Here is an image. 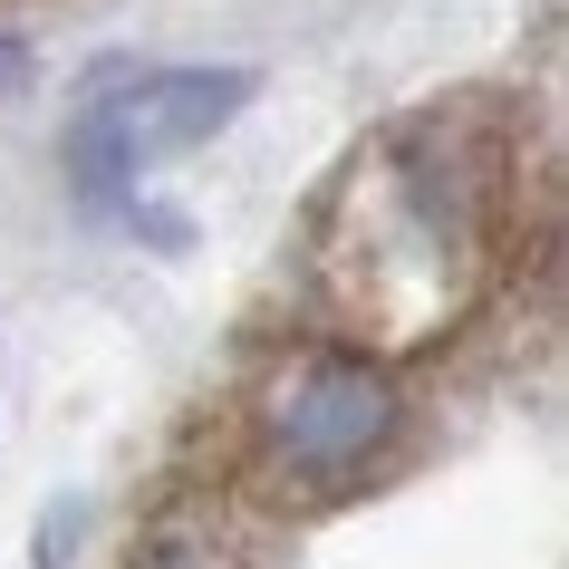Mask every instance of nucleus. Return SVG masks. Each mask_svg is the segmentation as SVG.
I'll list each match as a JSON object with an SVG mask.
<instances>
[{
	"label": "nucleus",
	"mask_w": 569,
	"mask_h": 569,
	"mask_svg": "<svg viewBox=\"0 0 569 569\" xmlns=\"http://www.w3.org/2000/svg\"><path fill=\"white\" fill-rule=\"evenodd\" d=\"M367 212L338 241H358V270L338 280L358 319L396 329V309H416L406 329H435L473 300L482 241H492V164L463 126H416L358 174Z\"/></svg>",
	"instance_id": "obj_1"
},
{
	"label": "nucleus",
	"mask_w": 569,
	"mask_h": 569,
	"mask_svg": "<svg viewBox=\"0 0 569 569\" xmlns=\"http://www.w3.org/2000/svg\"><path fill=\"white\" fill-rule=\"evenodd\" d=\"M406 435V396L367 348H309V358L270 367L261 406H251V453L280 492L329 502L348 482H367Z\"/></svg>",
	"instance_id": "obj_2"
},
{
	"label": "nucleus",
	"mask_w": 569,
	"mask_h": 569,
	"mask_svg": "<svg viewBox=\"0 0 569 569\" xmlns=\"http://www.w3.org/2000/svg\"><path fill=\"white\" fill-rule=\"evenodd\" d=\"M251 107V68H126V78H97L68 117V164L88 193H126L146 183L154 164L212 146L222 126Z\"/></svg>",
	"instance_id": "obj_3"
},
{
	"label": "nucleus",
	"mask_w": 569,
	"mask_h": 569,
	"mask_svg": "<svg viewBox=\"0 0 569 569\" xmlns=\"http://www.w3.org/2000/svg\"><path fill=\"white\" fill-rule=\"evenodd\" d=\"M126 569H261V550H251V531H241L232 511L164 502L146 521V540H136V560H126Z\"/></svg>",
	"instance_id": "obj_4"
},
{
	"label": "nucleus",
	"mask_w": 569,
	"mask_h": 569,
	"mask_svg": "<svg viewBox=\"0 0 569 569\" xmlns=\"http://www.w3.org/2000/svg\"><path fill=\"white\" fill-rule=\"evenodd\" d=\"M20 78H30V68H20V49L0 39V97H20Z\"/></svg>",
	"instance_id": "obj_5"
}]
</instances>
